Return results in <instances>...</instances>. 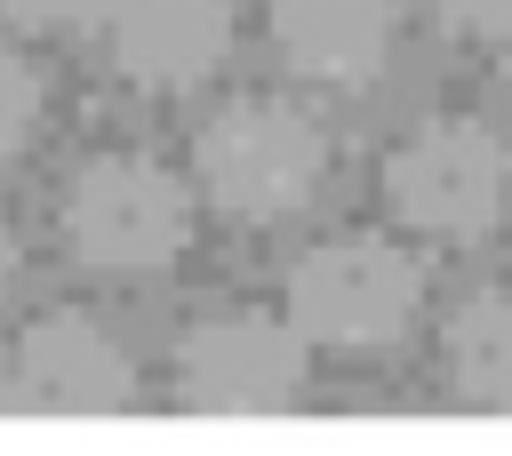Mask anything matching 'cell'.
Masks as SVG:
<instances>
[{"mask_svg":"<svg viewBox=\"0 0 512 456\" xmlns=\"http://www.w3.org/2000/svg\"><path fill=\"white\" fill-rule=\"evenodd\" d=\"M320 176H328V136L288 96H232L192 136V184L240 224L296 216L320 192Z\"/></svg>","mask_w":512,"mask_h":456,"instance_id":"6da1fadb","label":"cell"},{"mask_svg":"<svg viewBox=\"0 0 512 456\" xmlns=\"http://www.w3.org/2000/svg\"><path fill=\"white\" fill-rule=\"evenodd\" d=\"M424 304V264L376 232L320 240L288 264V320L320 352H384Z\"/></svg>","mask_w":512,"mask_h":456,"instance_id":"7a4b0ae2","label":"cell"},{"mask_svg":"<svg viewBox=\"0 0 512 456\" xmlns=\"http://www.w3.org/2000/svg\"><path fill=\"white\" fill-rule=\"evenodd\" d=\"M504 200H512V152L496 144V128L464 112L416 120L384 152V208L424 240H480L496 232Z\"/></svg>","mask_w":512,"mask_h":456,"instance_id":"3957f363","label":"cell"},{"mask_svg":"<svg viewBox=\"0 0 512 456\" xmlns=\"http://www.w3.org/2000/svg\"><path fill=\"white\" fill-rule=\"evenodd\" d=\"M64 240L88 272H160L192 240V192L144 152H96L64 184Z\"/></svg>","mask_w":512,"mask_h":456,"instance_id":"277c9868","label":"cell"},{"mask_svg":"<svg viewBox=\"0 0 512 456\" xmlns=\"http://www.w3.org/2000/svg\"><path fill=\"white\" fill-rule=\"evenodd\" d=\"M304 352L288 312H208L176 336V400L192 416H272L304 392Z\"/></svg>","mask_w":512,"mask_h":456,"instance_id":"5b68a950","label":"cell"},{"mask_svg":"<svg viewBox=\"0 0 512 456\" xmlns=\"http://www.w3.org/2000/svg\"><path fill=\"white\" fill-rule=\"evenodd\" d=\"M16 392L24 408L40 416H120L136 400V368L128 352L112 344L104 320L88 312H40L24 336H16Z\"/></svg>","mask_w":512,"mask_h":456,"instance_id":"8992f818","label":"cell"},{"mask_svg":"<svg viewBox=\"0 0 512 456\" xmlns=\"http://www.w3.org/2000/svg\"><path fill=\"white\" fill-rule=\"evenodd\" d=\"M104 56L136 88H200L232 48V0H96Z\"/></svg>","mask_w":512,"mask_h":456,"instance_id":"52a82bcc","label":"cell"},{"mask_svg":"<svg viewBox=\"0 0 512 456\" xmlns=\"http://www.w3.org/2000/svg\"><path fill=\"white\" fill-rule=\"evenodd\" d=\"M272 48L312 88H368L392 56V0H272Z\"/></svg>","mask_w":512,"mask_h":456,"instance_id":"ba28073f","label":"cell"},{"mask_svg":"<svg viewBox=\"0 0 512 456\" xmlns=\"http://www.w3.org/2000/svg\"><path fill=\"white\" fill-rule=\"evenodd\" d=\"M448 376L480 408H512V288H480L448 312Z\"/></svg>","mask_w":512,"mask_h":456,"instance_id":"9c48e42d","label":"cell"},{"mask_svg":"<svg viewBox=\"0 0 512 456\" xmlns=\"http://www.w3.org/2000/svg\"><path fill=\"white\" fill-rule=\"evenodd\" d=\"M32 120H40V72L0 40V160L32 136Z\"/></svg>","mask_w":512,"mask_h":456,"instance_id":"30bf717a","label":"cell"},{"mask_svg":"<svg viewBox=\"0 0 512 456\" xmlns=\"http://www.w3.org/2000/svg\"><path fill=\"white\" fill-rule=\"evenodd\" d=\"M424 16L464 32V40H504L512 32V0H424Z\"/></svg>","mask_w":512,"mask_h":456,"instance_id":"8fae6325","label":"cell"},{"mask_svg":"<svg viewBox=\"0 0 512 456\" xmlns=\"http://www.w3.org/2000/svg\"><path fill=\"white\" fill-rule=\"evenodd\" d=\"M0 16L8 24H80V16H96V0H0Z\"/></svg>","mask_w":512,"mask_h":456,"instance_id":"7c38bea8","label":"cell"},{"mask_svg":"<svg viewBox=\"0 0 512 456\" xmlns=\"http://www.w3.org/2000/svg\"><path fill=\"white\" fill-rule=\"evenodd\" d=\"M8 280H16V232H8V216H0V296H8Z\"/></svg>","mask_w":512,"mask_h":456,"instance_id":"4fadbf2b","label":"cell"},{"mask_svg":"<svg viewBox=\"0 0 512 456\" xmlns=\"http://www.w3.org/2000/svg\"><path fill=\"white\" fill-rule=\"evenodd\" d=\"M24 392H16V368H0V408H16Z\"/></svg>","mask_w":512,"mask_h":456,"instance_id":"5bb4252c","label":"cell"},{"mask_svg":"<svg viewBox=\"0 0 512 456\" xmlns=\"http://www.w3.org/2000/svg\"><path fill=\"white\" fill-rule=\"evenodd\" d=\"M496 72H504V96H512V32H504V56H496Z\"/></svg>","mask_w":512,"mask_h":456,"instance_id":"9a60e30c","label":"cell"}]
</instances>
